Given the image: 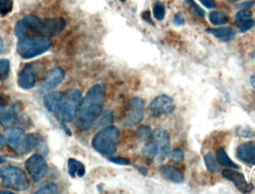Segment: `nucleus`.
I'll use <instances>...</instances> for the list:
<instances>
[{
	"instance_id": "nucleus-1",
	"label": "nucleus",
	"mask_w": 255,
	"mask_h": 194,
	"mask_svg": "<svg viewBox=\"0 0 255 194\" xmlns=\"http://www.w3.org/2000/svg\"><path fill=\"white\" fill-rule=\"evenodd\" d=\"M67 22L61 17L41 19L34 15H28L16 22L15 35L19 39L28 37H49L61 33Z\"/></svg>"
},
{
	"instance_id": "nucleus-2",
	"label": "nucleus",
	"mask_w": 255,
	"mask_h": 194,
	"mask_svg": "<svg viewBox=\"0 0 255 194\" xmlns=\"http://www.w3.org/2000/svg\"><path fill=\"white\" fill-rule=\"evenodd\" d=\"M105 90L100 84L91 87L82 99L78 114L77 126L82 132L89 130L100 117L104 107Z\"/></svg>"
},
{
	"instance_id": "nucleus-3",
	"label": "nucleus",
	"mask_w": 255,
	"mask_h": 194,
	"mask_svg": "<svg viewBox=\"0 0 255 194\" xmlns=\"http://www.w3.org/2000/svg\"><path fill=\"white\" fill-rule=\"evenodd\" d=\"M120 130L115 126H108L96 134L93 138V148L102 156H113L117 152Z\"/></svg>"
},
{
	"instance_id": "nucleus-4",
	"label": "nucleus",
	"mask_w": 255,
	"mask_h": 194,
	"mask_svg": "<svg viewBox=\"0 0 255 194\" xmlns=\"http://www.w3.org/2000/svg\"><path fill=\"white\" fill-rule=\"evenodd\" d=\"M52 46L48 37H28L19 39L16 51L23 59H31L47 52Z\"/></svg>"
},
{
	"instance_id": "nucleus-5",
	"label": "nucleus",
	"mask_w": 255,
	"mask_h": 194,
	"mask_svg": "<svg viewBox=\"0 0 255 194\" xmlns=\"http://www.w3.org/2000/svg\"><path fill=\"white\" fill-rule=\"evenodd\" d=\"M1 187L15 192H25L29 188L28 177L22 170L15 167L0 168Z\"/></svg>"
},
{
	"instance_id": "nucleus-6",
	"label": "nucleus",
	"mask_w": 255,
	"mask_h": 194,
	"mask_svg": "<svg viewBox=\"0 0 255 194\" xmlns=\"http://www.w3.org/2000/svg\"><path fill=\"white\" fill-rule=\"evenodd\" d=\"M5 144L16 154L23 156L31 150L29 137L19 128H7L4 133Z\"/></svg>"
},
{
	"instance_id": "nucleus-7",
	"label": "nucleus",
	"mask_w": 255,
	"mask_h": 194,
	"mask_svg": "<svg viewBox=\"0 0 255 194\" xmlns=\"http://www.w3.org/2000/svg\"><path fill=\"white\" fill-rule=\"evenodd\" d=\"M82 101V93L76 88H72L66 93V98L61 105L57 117L63 123H70L79 114Z\"/></svg>"
},
{
	"instance_id": "nucleus-8",
	"label": "nucleus",
	"mask_w": 255,
	"mask_h": 194,
	"mask_svg": "<svg viewBox=\"0 0 255 194\" xmlns=\"http://www.w3.org/2000/svg\"><path fill=\"white\" fill-rule=\"evenodd\" d=\"M145 115V102L140 97H133L129 101L127 111L121 123L124 127L130 128L139 124Z\"/></svg>"
},
{
	"instance_id": "nucleus-9",
	"label": "nucleus",
	"mask_w": 255,
	"mask_h": 194,
	"mask_svg": "<svg viewBox=\"0 0 255 194\" xmlns=\"http://www.w3.org/2000/svg\"><path fill=\"white\" fill-rule=\"evenodd\" d=\"M20 102L12 103L11 99L6 94H0V124L4 127H10L22 111Z\"/></svg>"
},
{
	"instance_id": "nucleus-10",
	"label": "nucleus",
	"mask_w": 255,
	"mask_h": 194,
	"mask_svg": "<svg viewBox=\"0 0 255 194\" xmlns=\"http://www.w3.org/2000/svg\"><path fill=\"white\" fill-rule=\"evenodd\" d=\"M175 109V101L166 94L154 98L148 105V114L153 118H159L163 115L171 114Z\"/></svg>"
},
{
	"instance_id": "nucleus-11",
	"label": "nucleus",
	"mask_w": 255,
	"mask_h": 194,
	"mask_svg": "<svg viewBox=\"0 0 255 194\" xmlns=\"http://www.w3.org/2000/svg\"><path fill=\"white\" fill-rule=\"evenodd\" d=\"M25 166L28 174L35 183L40 182L46 176L49 170L44 156L38 153L33 155L29 159H27Z\"/></svg>"
},
{
	"instance_id": "nucleus-12",
	"label": "nucleus",
	"mask_w": 255,
	"mask_h": 194,
	"mask_svg": "<svg viewBox=\"0 0 255 194\" xmlns=\"http://www.w3.org/2000/svg\"><path fill=\"white\" fill-rule=\"evenodd\" d=\"M152 138H154L157 148V154L154 161L157 163H162L166 160L170 151V136L167 131L158 128L153 132Z\"/></svg>"
},
{
	"instance_id": "nucleus-13",
	"label": "nucleus",
	"mask_w": 255,
	"mask_h": 194,
	"mask_svg": "<svg viewBox=\"0 0 255 194\" xmlns=\"http://www.w3.org/2000/svg\"><path fill=\"white\" fill-rule=\"evenodd\" d=\"M222 175L226 180L232 182L238 190L242 193H250L254 190V186L252 183H248L246 180L245 176L241 173L227 169L223 171Z\"/></svg>"
},
{
	"instance_id": "nucleus-14",
	"label": "nucleus",
	"mask_w": 255,
	"mask_h": 194,
	"mask_svg": "<svg viewBox=\"0 0 255 194\" xmlns=\"http://www.w3.org/2000/svg\"><path fill=\"white\" fill-rule=\"evenodd\" d=\"M65 98L66 93L60 91L50 92L45 95L43 98V103L48 111L57 116Z\"/></svg>"
},
{
	"instance_id": "nucleus-15",
	"label": "nucleus",
	"mask_w": 255,
	"mask_h": 194,
	"mask_svg": "<svg viewBox=\"0 0 255 194\" xmlns=\"http://www.w3.org/2000/svg\"><path fill=\"white\" fill-rule=\"evenodd\" d=\"M65 73L61 67H55L48 73L42 86V91H48L58 87L64 80Z\"/></svg>"
},
{
	"instance_id": "nucleus-16",
	"label": "nucleus",
	"mask_w": 255,
	"mask_h": 194,
	"mask_svg": "<svg viewBox=\"0 0 255 194\" xmlns=\"http://www.w3.org/2000/svg\"><path fill=\"white\" fill-rule=\"evenodd\" d=\"M237 158L247 164H255V141L244 143L237 149Z\"/></svg>"
},
{
	"instance_id": "nucleus-17",
	"label": "nucleus",
	"mask_w": 255,
	"mask_h": 194,
	"mask_svg": "<svg viewBox=\"0 0 255 194\" xmlns=\"http://www.w3.org/2000/svg\"><path fill=\"white\" fill-rule=\"evenodd\" d=\"M18 85L24 90H29L34 88L36 83L35 76L31 66L23 67L17 79Z\"/></svg>"
},
{
	"instance_id": "nucleus-18",
	"label": "nucleus",
	"mask_w": 255,
	"mask_h": 194,
	"mask_svg": "<svg viewBox=\"0 0 255 194\" xmlns=\"http://www.w3.org/2000/svg\"><path fill=\"white\" fill-rule=\"evenodd\" d=\"M160 175L174 184H182L185 178L184 174L177 168L169 165H164L159 169Z\"/></svg>"
},
{
	"instance_id": "nucleus-19",
	"label": "nucleus",
	"mask_w": 255,
	"mask_h": 194,
	"mask_svg": "<svg viewBox=\"0 0 255 194\" xmlns=\"http://www.w3.org/2000/svg\"><path fill=\"white\" fill-rule=\"evenodd\" d=\"M28 137L31 142V149L36 150L38 154L42 155L43 156L48 154L49 149H48L47 143L43 136L39 134L32 133L28 135Z\"/></svg>"
},
{
	"instance_id": "nucleus-20",
	"label": "nucleus",
	"mask_w": 255,
	"mask_h": 194,
	"mask_svg": "<svg viewBox=\"0 0 255 194\" xmlns=\"http://www.w3.org/2000/svg\"><path fill=\"white\" fill-rule=\"evenodd\" d=\"M208 34H212L217 38L225 42L230 41L235 37V31L230 27H221L217 28H207L205 30Z\"/></svg>"
},
{
	"instance_id": "nucleus-21",
	"label": "nucleus",
	"mask_w": 255,
	"mask_h": 194,
	"mask_svg": "<svg viewBox=\"0 0 255 194\" xmlns=\"http://www.w3.org/2000/svg\"><path fill=\"white\" fill-rule=\"evenodd\" d=\"M67 167H68L69 175L72 178H75L76 176H77L79 178H83L86 174L85 165L76 159H69Z\"/></svg>"
},
{
	"instance_id": "nucleus-22",
	"label": "nucleus",
	"mask_w": 255,
	"mask_h": 194,
	"mask_svg": "<svg viewBox=\"0 0 255 194\" xmlns=\"http://www.w3.org/2000/svg\"><path fill=\"white\" fill-rule=\"evenodd\" d=\"M216 159L219 165L225 168H232V169H238L239 167L238 165L232 162V159L228 156L226 150L223 148H220L216 152Z\"/></svg>"
},
{
	"instance_id": "nucleus-23",
	"label": "nucleus",
	"mask_w": 255,
	"mask_h": 194,
	"mask_svg": "<svg viewBox=\"0 0 255 194\" xmlns=\"http://www.w3.org/2000/svg\"><path fill=\"white\" fill-rule=\"evenodd\" d=\"M157 154V148L155 142H148L142 149V155L145 159L153 161Z\"/></svg>"
},
{
	"instance_id": "nucleus-24",
	"label": "nucleus",
	"mask_w": 255,
	"mask_h": 194,
	"mask_svg": "<svg viewBox=\"0 0 255 194\" xmlns=\"http://www.w3.org/2000/svg\"><path fill=\"white\" fill-rule=\"evenodd\" d=\"M153 132L150 126L142 125L136 129V137L140 141H148L152 138Z\"/></svg>"
},
{
	"instance_id": "nucleus-25",
	"label": "nucleus",
	"mask_w": 255,
	"mask_h": 194,
	"mask_svg": "<svg viewBox=\"0 0 255 194\" xmlns=\"http://www.w3.org/2000/svg\"><path fill=\"white\" fill-rule=\"evenodd\" d=\"M205 164L207 169L211 173H217L220 171V167L214 159L212 153H207L205 156Z\"/></svg>"
},
{
	"instance_id": "nucleus-26",
	"label": "nucleus",
	"mask_w": 255,
	"mask_h": 194,
	"mask_svg": "<svg viewBox=\"0 0 255 194\" xmlns=\"http://www.w3.org/2000/svg\"><path fill=\"white\" fill-rule=\"evenodd\" d=\"M254 20L253 18H243V19H236V25L241 32H247L254 26Z\"/></svg>"
},
{
	"instance_id": "nucleus-27",
	"label": "nucleus",
	"mask_w": 255,
	"mask_h": 194,
	"mask_svg": "<svg viewBox=\"0 0 255 194\" xmlns=\"http://www.w3.org/2000/svg\"><path fill=\"white\" fill-rule=\"evenodd\" d=\"M209 19L214 25H221L227 23L228 19L223 13L218 11L211 12L209 14Z\"/></svg>"
},
{
	"instance_id": "nucleus-28",
	"label": "nucleus",
	"mask_w": 255,
	"mask_h": 194,
	"mask_svg": "<svg viewBox=\"0 0 255 194\" xmlns=\"http://www.w3.org/2000/svg\"><path fill=\"white\" fill-rule=\"evenodd\" d=\"M10 73V62L7 59H0V84L7 79Z\"/></svg>"
},
{
	"instance_id": "nucleus-29",
	"label": "nucleus",
	"mask_w": 255,
	"mask_h": 194,
	"mask_svg": "<svg viewBox=\"0 0 255 194\" xmlns=\"http://www.w3.org/2000/svg\"><path fill=\"white\" fill-rule=\"evenodd\" d=\"M168 156H169L170 160L175 162V163L180 164L184 162V152L181 148H176L172 150V151L169 152Z\"/></svg>"
},
{
	"instance_id": "nucleus-30",
	"label": "nucleus",
	"mask_w": 255,
	"mask_h": 194,
	"mask_svg": "<svg viewBox=\"0 0 255 194\" xmlns=\"http://www.w3.org/2000/svg\"><path fill=\"white\" fill-rule=\"evenodd\" d=\"M165 13H166V10H165L164 5L160 1H157L153 7V15L154 18L159 21L163 20L165 17Z\"/></svg>"
},
{
	"instance_id": "nucleus-31",
	"label": "nucleus",
	"mask_w": 255,
	"mask_h": 194,
	"mask_svg": "<svg viewBox=\"0 0 255 194\" xmlns=\"http://www.w3.org/2000/svg\"><path fill=\"white\" fill-rule=\"evenodd\" d=\"M184 6L188 7L192 12H193L197 16H201V17L205 16V11H204L203 9L201 8L193 0H185Z\"/></svg>"
},
{
	"instance_id": "nucleus-32",
	"label": "nucleus",
	"mask_w": 255,
	"mask_h": 194,
	"mask_svg": "<svg viewBox=\"0 0 255 194\" xmlns=\"http://www.w3.org/2000/svg\"><path fill=\"white\" fill-rule=\"evenodd\" d=\"M13 9L12 0H0V15L6 16L11 12Z\"/></svg>"
},
{
	"instance_id": "nucleus-33",
	"label": "nucleus",
	"mask_w": 255,
	"mask_h": 194,
	"mask_svg": "<svg viewBox=\"0 0 255 194\" xmlns=\"http://www.w3.org/2000/svg\"><path fill=\"white\" fill-rule=\"evenodd\" d=\"M114 120H115V117H114L113 111H106L100 119V125L101 126H110L113 123Z\"/></svg>"
},
{
	"instance_id": "nucleus-34",
	"label": "nucleus",
	"mask_w": 255,
	"mask_h": 194,
	"mask_svg": "<svg viewBox=\"0 0 255 194\" xmlns=\"http://www.w3.org/2000/svg\"><path fill=\"white\" fill-rule=\"evenodd\" d=\"M36 194H58V188H57L56 185L51 184L47 185V186H44V187L40 189V190L37 191L35 192Z\"/></svg>"
},
{
	"instance_id": "nucleus-35",
	"label": "nucleus",
	"mask_w": 255,
	"mask_h": 194,
	"mask_svg": "<svg viewBox=\"0 0 255 194\" xmlns=\"http://www.w3.org/2000/svg\"><path fill=\"white\" fill-rule=\"evenodd\" d=\"M108 160L112 163L115 164V165H121V166H128L130 165V161L128 159H125L123 157H115V156H109L108 158Z\"/></svg>"
},
{
	"instance_id": "nucleus-36",
	"label": "nucleus",
	"mask_w": 255,
	"mask_h": 194,
	"mask_svg": "<svg viewBox=\"0 0 255 194\" xmlns=\"http://www.w3.org/2000/svg\"><path fill=\"white\" fill-rule=\"evenodd\" d=\"M243 18H253V13L247 9H243L236 14V19H243Z\"/></svg>"
},
{
	"instance_id": "nucleus-37",
	"label": "nucleus",
	"mask_w": 255,
	"mask_h": 194,
	"mask_svg": "<svg viewBox=\"0 0 255 194\" xmlns=\"http://www.w3.org/2000/svg\"><path fill=\"white\" fill-rule=\"evenodd\" d=\"M173 22L175 25H184L185 21H184V17L180 13H177L174 16Z\"/></svg>"
},
{
	"instance_id": "nucleus-38",
	"label": "nucleus",
	"mask_w": 255,
	"mask_h": 194,
	"mask_svg": "<svg viewBox=\"0 0 255 194\" xmlns=\"http://www.w3.org/2000/svg\"><path fill=\"white\" fill-rule=\"evenodd\" d=\"M200 2L208 8H214L216 6L215 0H199Z\"/></svg>"
},
{
	"instance_id": "nucleus-39",
	"label": "nucleus",
	"mask_w": 255,
	"mask_h": 194,
	"mask_svg": "<svg viewBox=\"0 0 255 194\" xmlns=\"http://www.w3.org/2000/svg\"><path fill=\"white\" fill-rule=\"evenodd\" d=\"M142 18L144 20L146 21V22H149V23H153L149 11L143 12V13H142Z\"/></svg>"
},
{
	"instance_id": "nucleus-40",
	"label": "nucleus",
	"mask_w": 255,
	"mask_h": 194,
	"mask_svg": "<svg viewBox=\"0 0 255 194\" xmlns=\"http://www.w3.org/2000/svg\"><path fill=\"white\" fill-rule=\"evenodd\" d=\"M134 168L140 173L141 174H142L143 176H146L147 174H148V169H147L144 166H136L135 165Z\"/></svg>"
},
{
	"instance_id": "nucleus-41",
	"label": "nucleus",
	"mask_w": 255,
	"mask_h": 194,
	"mask_svg": "<svg viewBox=\"0 0 255 194\" xmlns=\"http://www.w3.org/2000/svg\"><path fill=\"white\" fill-rule=\"evenodd\" d=\"M255 4L254 1H247V2L243 3L242 4H241V6H242V7H244V9H247L248 8V7H251L253 5V4Z\"/></svg>"
},
{
	"instance_id": "nucleus-42",
	"label": "nucleus",
	"mask_w": 255,
	"mask_h": 194,
	"mask_svg": "<svg viewBox=\"0 0 255 194\" xmlns=\"http://www.w3.org/2000/svg\"><path fill=\"white\" fill-rule=\"evenodd\" d=\"M61 129H62V130H64V132H66V134L67 135H70V136H71L72 134L71 132H70V129H69V128L67 127V126H66L65 124H64V123H61Z\"/></svg>"
},
{
	"instance_id": "nucleus-43",
	"label": "nucleus",
	"mask_w": 255,
	"mask_h": 194,
	"mask_svg": "<svg viewBox=\"0 0 255 194\" xmlns=\"http://www.w3.org/2000/svg\"><path fill=\"white\" fill-rule=\"evenodd\" d=\"M5 145V140H4V135H0V150Z\"/></svg>"
},
{
	"instance_id": "nucleus-44",
	"label": "nucleus",
	"mask_w": 255,
	"mask_h": 194,
	"mask_svg": "<svg viewBox=\"0 0 255 194\" xmlns=\"http://www.w3.org/2000/svg\"><path fill=\"white\" fill-rule=\"evenodd\" d=\"M250 83H251L252 86L255 89V75H253L250 78Z\"/></svg>"
},
{
	"instance_id": "nucleus-45",
	"label": "nucleus",
	"mask_w": 255,
	"mask_h": 194,
	"mask_svg": "<svg viewBox=\"0 0 255 194\" xmlns=\"http://www.w3.org/2000/svg\"><path fill=\"white\" fill-rule=\"evenodd\" d=\"M3 49H4V43H3L2 39L0 37V55H1V52H2Z\"/></svg>"
},
{
	"instance_id": "nucleus-46",
	"label": "nucleus",
	"mask_w": 255,
	"mask_h": 194,
	"mask_svg": "<svg viewBox=\"0 0 255 194\" xmlns=\"http://www.w3.org/2000/svg\"><path fill=\"white\" fill-rule=\"evenodd\" d=\"M7 162V157L5 156H0V165L5 163Z\"/></svg>"
},
{
	"instance_id": "nucleus-47",
	"label": "nucleus",
	"mask_w": 255,
	"mask_h": 194,
	"mask_svg": "<svg viewBox=\"0 0 255 194\" xmlns=\"http://www.w3.org/2000/svg\"><path fill=\"white\" fill-rule=\"evenodd\" d=\"M13 192H8V191H1L0 192V194H13Z\"/></svg>"
},
{
	"instance_id": "nucleus-48",
	"label": "nucleus",
	"mask_w": 255,
	"mask_h": 194,
	"mask_svg": "<svg viewBox=\"0 0 255 194\" xmlns=\"http://www.w3.org/2000/svg\"><path fill=\"white\" fill-rule=\"evenodd\" d=\"M230 2H236V1H240V0H229Z\"/></svg>"
},
{
	"instance_id": "nucleus-49",
	"label": "nucleus",
	"mask_w": 255,
	"mask_h": 194,
	"mask_svg": "<svg viewBox=\"0 0 255 194\" xmlns=\"http://www.w3.org/2000/svg\"><path fill=\"white\" fill-rule=\"evenodd\" d=\"M121 1H123V2H124V1H127V0H120Z\"/></svg>"
}]
</instances>
